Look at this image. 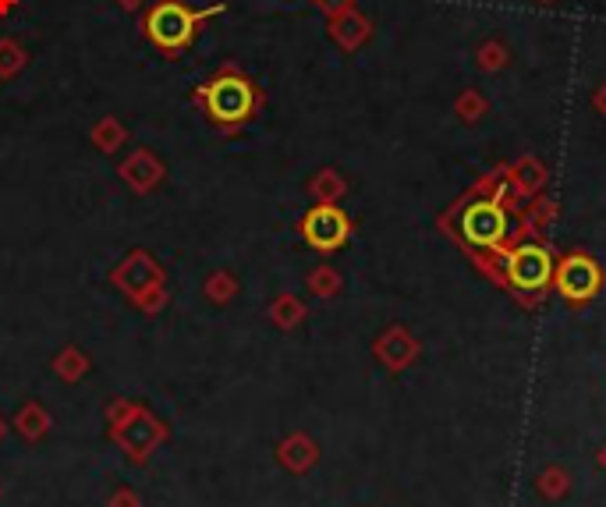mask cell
Segmentation results:
<instances>
[{
  "instance_id": "8992f818",
  "label": "cell",
  "mask_w": 606,
  "mask_h": 507,
  "mask_svg": "<svg viewBox=\"0 0 606 507\" xmlns=\"http://www.w3.org/2000/svg\"><path fill=\"white\" fill-rule=\"evenodd\" d=\"M302 234H305V242H309L312 249L334 252L351 238V220H348V213L337 210L334 203H319V206H312V210L305 213Z\"/></svg>"
},
{
  "instance_id": "6da1fadb",
  "label": "cell",
  "mask_w": 606,
  "mask_h": 507,
  "mask_svg": "<svg viewBox=\"0 0 606 507\" xmlns=\"http://www.w3.org/2000/svg\"><path fill=\"white\" fill-rule=\"evenodd\" d=\"M440 227L468 252V259L479 256V252L504 249V245L518 242V238H529L525 227H521L518 210H514V199L486 195L475 185L443 213Z\"/></svg>"
},
{
  "instance_id": "30bf717a",
  "label": "cell",
  "mask_w": 606,
  "mask_h": 507,
  "mask_svg": "<svg viewBox=\"0 0 606 507\" xmlns=\"http://www.w3.org/2000/svg\"><path fill=\"white\" fill-rule=\"evenodd\" d=\"M121 178L132 188H139V192H149V188L160 185V178H164V164H160L149 149H135L125 164H121Z\"/></svg>"
},
{
  "instance_id": "7402d4cb",
  "label": "cell",
  "mask_w": 606,
  "mask_h": 507,
  "mask_svg": "<svg viewBox=\"0 0 606 507\" xmlns=\"http://www.w3.org/2000/svg\"><path fill=\"white\" fill-rule=\"evenodd\" d=\"M117 4H121L125 11H142V8H146V0H117Z\"/></svg>"
},
{
  "instance_id": "5b68a950",
  "label": "cell",
  "mask_w": 606,
  "mask_h": 507,
  "mask_svg": "<svg viewBox=\"0 0 606 507\" xmlns=\"http://www.w3.org/2000/svg\"><path fill=\"white\" fill-rule=\"evenodd\" d=\"M553 288L575 305L592 302L599 295V288H603V266L589 252H568L564 259H557Z\"/></svg>"
},
{
  "instance_id": "d6986e66",
  "label": "cell",
  "mask_w": 606,
  "mask_h": 507,
  "mask_svg": "<svg viewBox=\"0 0 606 507\" xmlns=\"http://www.w3.org/2000/svg\"><path fill=\"white\" fill-rule=\"evenodd\" d=\"M312 4H316V8L323 11V15H327V18H337V15H341V11L355 8V0H312Z\"/></svg>"
},
{
  "instance_id": "3957f363",
  "label": "cell",
  "mask_w": 606,
  "mask_h": 507,
  "mask_svg": "<svg viewBox=\"0 0 606 507\" xmlns=\"http://www.w3.org/2000/svg\"><path fill=\"white\" fill-rule=\"evenodd\" d=\"M224 11L227 4H213V8L195 11L188 8L185 0H153V4H146V11H142L139 29L160 54L181 57L195 39H199L206 22H213V18L224 15Z\"/></svg>"
},
{
  "instance_id": "ac0fdd59",
  "label": "cell",
  "mask_w": 606,
  "mask_h": 507,
  "mask_svg": "<svg viewBox=\"0 0 606 507\" xmlns=\"http://www.w3.org/2000/svg\"><path fill=\"white\" fill-rule=\"evenodd\" d=\"M309 284H312V291H316V295H337V288H341V277H337L334 270H316L309 277Z\"/></svg>"
},
{
  "instance_id": "ffe728a7",
  "label": "cell",
  "mask_w": 606,
  "mask_h": 507,
  "mask_svg": "<svg viewBox=\"0 0 606 507\" xmlns=\"http://www.w3.org/2000/svg\"><path fill=\"white\" fill-rule=\"evenodd\" d=\"M277 320H280V323H295V320H302V305H295V302H291V298L277 302Z\"/></svg>"
},
{
  "instance_id": "e0dca14e",
  "label": "cell",
  "mask_w": 606,
  "mask_h": 507,
  "mask_svg": "<svg viewBox=\"0 0 606 507\" xmlns=\"http://www.w3.org/2000/svg\"><path fill=\"white\" fill-rule=\"evenodd\" d=\"M458 117L461 121H468V125H475V121H479L482 114H486V100H482L479 93H475V89H468V93H461L458 96Z\"/></svg>"
},
{
  "instance_id": "4fadbf2b",
  "label": "cell",
  "mask_w": 606,
  "mask_h": 507,
  "mask_svg": "<svg viewBox=\"0 0 606 507\" xmlns=\"http://www.w3.org/2000/svg\"><path fill=\"white\" fill-rule=\"evenodd\" d=\"M536 490L543 500H564L571 493V472L564 465H550L539 472L536 479Z\"/></svg>"
},
{
  "instance_id": "8fae6325",
  "label": "cell",
  "mask_w": 606,
  "mask_h": 507,
  "mask_svg": "<svg viewBox=\"0 0 606 507\" xmlns=\"http://www.w3.org/2000/svg\"><path fill=\"white\" fill-rule=\"evenodd\" d=\"M518 217H521V227H525V234L543 242V234L550 231L553 220H557V199H550V195H532Z\"/></svg>"
},
{
  "instance_id": "cb8c5ba5",
  "label": "cell",
  "mask_w": 606,
  "mask_h": 507,
  "mask_svg": "<svg viewBox=\"0 0 606 507\" xmlns=\"http://www.w3.org/2000/svg\"><path fill=\"white\" fill-rule=\"evenodd\" d=\"M596 461H599V468H603V472H606V444H603V447H599V454H596Z\"/></svg>"
},
{
  "instance_id": "ba28073f",
  "label": "cell",
  "mask_w": 606,
  "mask_h": 507,
  "mask_svg": "<svg viewBox=\"0 0 606 507\" xmlns=\"http://www.w3.org/2000/svg\"><path fill=\"white\" fill-rule=\"evenodd\" d=\"M369 36H373V22H369L358 8H348L337 18H330V39H334L341 50H348V54L358 47H366Z\"/></svg>"
},
{
  "instance_id": "7c38bea8",
  "label": "cell",
  "mask_w": 606,
  "mask_h": 507,
  "mask_svg": "<svg viewBox=\"0 0 606 507\" xmlns=\"http://www.w3.org/2000/svg\"><path fill=\"white\" fill-rule=\"evenodd\" d=\"M89 139L96 142V149H100V153H114V149H121L128 142V128L121 125L114 114H107V117H100V121L93 125Z\"/></svg>"
},
{
  "instance_id": "52a82bcc",
  "label": "cell",
  "mask_w": 606,
  "mask_h": 507,
  "mask_svg": "<svg viewBox=\"0 0 606 507\" xmlns=\"http://www.w3.org/2000/svg\"><path fill=\"white\" fill-rule=\"evenodd\" d=\"M419 351H422V344L404 327H390L387 334L376 341V359H380L390 373H401V369L412 366V362L419 359Z\"/></svg>"
},
{
  "instance_id": "9a60e30c",
  "label": "cell",
  "mask_w": 606,
  "mask_h": 507,
  "mask_svg": "<svg viewBox=\"0 0 606 507\" xmlns=\"http://www.w3.org/2000/svg\"><path fill=\"white\" fill-rule=\"evenodd\" d=\"M29 64V54L18 39H0V78H15Z\"/></svg>"
},
{
  "instance_id": "277c9868",
  "label": "cell",
  "mask_w": 606,
  "mask_h": 507,
  "mask_svg": "<svg viewBox=\"0 0 606 507\" xmlns=\"http://www.w3.org/2000/svg\"><path fill=\"white\" fill-rule=\"evenodd\" d=\"M553 270H557V256L550 252V245L539 238H518L504 249L500 288L514 291L525 305H536L550 291Z\"/></svg>"
},
{
  "instance_id": "5bb4252c",
  "label": "cell",
  "mask_w": 606,
  "mask_h": 507,
  "mask_svg": "<svg viewBox=\"0 0 606 507\" xmlns=\"http://www.w3.org/2000/svg\"><path fill=\"white\" fill-rule=\"evenodd\" d=\"M344 188H348V185H344L341 174L330 171V167H327V171H319L316 178H312L309 192L316 195L319 203H334V199H341V195H344Z\"/></svg>"
},
{
  "instance_id": "d4e9b609",
  "label": "cell",
  "mask_w": 606,
  "mask_h": 507,
  "mask_svg": "<svg viewBox=\"0 0 606 507\" xmlns=\"http://www.w3.org/2000/svg\"><path fill=\"white\" fill-rule=\"evenodd\" d=\"M536 4H557V0H536Z\"/></svg>"
},
{
  "instance_id": "7a4b0ae2",
  "label": "cell",
  "mask_w": 606,
  "mask_h": 507,
  "mask_svg": "<svg viewBox=\"0 0 606 507\" xmlns=\"http://www.w3.org/2000/svg\"><path fill=\"white\" fill-rule=\"evenodd\" d=\"M192 103L206 114L213 128H220L224 135H238L266 107V93L238 64L227 61L202 86H195Z\"/></svg>"
},
{
  "instance_id": "44dd1931",
  "label": "cell",
  "mask_w": 606,
  "mask_h": 507,
  "mask_svg": "<svg viewBox=\"0 0 606 507\" xmlns=\"http://www.w3.org/2000/svg\"><path fill=\"white\" fill-rule=\"evenodd\" d=\"M592 103H596L599 114H606V86H599L596 93H592Z\"/></svg>"
},
{
  "instance_id": "603a6c76",
  "label": "cell",
  "mask_w": 606,
  "mask_h": 507,
  "mask_svg": "<svg viewBox=\"0 0 606 507\" xmlns=\"http://www.w3.org/2000/svg\"><path fill=\"white\" fill-rule=\"evenodd\" d=\"M18 8V0H0V15H8V11Z\"/></svg>"
},
{
  "instance_id": "9c48e42d",
  "label": "cell",
  "mask_w": 606,
  "mask_h": 507,
  "mask_svg": "<svg viewBox=\"0 0 606 507\" xmlns=\"http://www.w3.org/2000/svg\"><path fill=\"white\" fill-rule=\"evenodd\" d=\"M504 171H507V181H511L514 199H532V195H539V188L546 185V167L536 156H521V160H514Z\"/></svg>"
},
{
  "instance_id": "2e32d148",
  "label": "cell",
  "mask_w": 606,
  "mask_h": 507,
  "mask_svg": "<svg viewBox=\"0 0 606 507\" xmlns=\"http://www.w3.org/2000/svg\"><path fill=\"white\" fill-rule=\"evenodd\" d=\"M479 68L482 71H500V68H507V47L504 43H497V39H490V43H482L479 47Z\"/></svg>"
}]
</instances>
